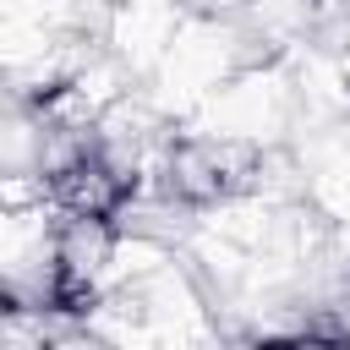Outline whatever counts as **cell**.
<instances>
[{
    "mask_svg": "<svg viewBox=\"0 0 350 350\" xmlns=\"http://www.w3.org/2000/svg\"><path fill=\"white\" fill-rule=\"evenodd\" d=\"M241 180H246V159L230 142H180L170 153V191L186 202L230 197Z\"/></svg>",
    "mask_w": 350,
    "mask_h": 350,
    "instance_id": "obj_1",
    "label": "cell"
}]
</instances>
